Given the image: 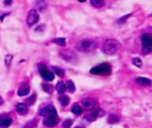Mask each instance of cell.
Here are the masks:
<instances>
[{
    "instance_id": "6da1fadb",
    "label": "cell",
    "mask_w": 152,
    "mask_h": 128,
    "mask_svg": "<svg viewBox=\"0 0 152 128\" xmlns=\"http://www.w3.org/2000/svg\"><path fill=\"white\" fill-rule=\"evenodd\" d=\"M120 46L121 45L119 41L109 38L104 41L102 45V52L107 55H114L118 52V50L120 49Z\"/></svg>"
},
{
    "instance_id": "7a4b0ae2",
    "label": "cell",
    "mask_w": 152,
    "mask_h": 128,
    "mask_svg": "<svg viewBox=\"0 0 152 128\" xmlns=\"http://www.w3.org/2000/svg\"><path fill=\"white\" fill-rule=\"evenodd\" d=\"M97 48V43L93 39H83L77 43L76 49L83 53L92 52Z\"/></svg>"
},
{
    "instance_id": "3957f363",
    "label": "cell",
    "mask_w": 152,
    "mask_h": 128,
    "mask_svg": "<svg viewBox=\"0 0 152 128\" xmlns=\"http://www.w3.org/2000/svg\"><path fill=\"white\" fill-rule=\"evenodd\" d=\"M111 71L112 69L109 63H102L91 69L90 73L93 75H99V76H109L111 74Z\"/></svg>"
},
{
    "instance_id": "277c9868",
    "label": "cell",
    "mask_w": 152,
    "mask_h": 128,
    "mask_svg": "<svg viewBox=\"0 0 152 128\" xmlns=\"http://www.w3.org/2000/svg\"><path fill=\"white\" fill-rule=\"evenodd\" d=\"M59 55L63 60H66L67 62L70 63H76L77 61V53L70 50V49H65V50H60L59 52Z\"/></svg>"
},
{
    "instance_id": "5b68a950",
    "label": "cell",
    "mask_w": 152,
    "mask_h": 128,
    "mask_svg": "<svg viewBox=\"0 0 152 128\" xmlns=\"http://www.w3.org/2000/svg\"><path fill=\"white\" fill-rule=\"evenodd\" d=\"M141 46H142V53L149 54L152 52V39L149 34H143L141 36Z\"/></svg>"
},
{
    "instance_id": "8992f818",
    "label": "cell",
    "mask_w": 152,
    "mask_h": 128,
    "mask_svg": "<svg viewBox=\"0 0 152 128\" xmlns=\"http://www.w3.org/2000/svg\"><path fill=\"white\" fill-rule=\"evenodd\" d=\"M39 21V15H38V13L35 10V9H32L30 10L28 14V16H27V24L28 27H32L33 25H35L36 23H38Z\"/></svg>"
},
{
    "instance_id": "52a82bcc",
    "label": "cell",
    "mask_w": 152,
    "mask_h": 128,
    "mask_svg": "<svg viewBox=\"0 0 152 128\" xmlns=\"http://www.w3.org/2000/svg\"><path fill=\"white\" fill-rule=\"evenodd\" d=\"M39 74L45 81H53L54 79V74L53 71L49 70L45 65L39 66Z\"/></svg>"
},
{
    "instance_id": "ba28073f",
    "label": "cell",
    "mask_w": 152,
    "mask_h": 128,
    "mask_svg": "<svg viewBox=\"0 0 152 128\" xmlns=\"http://www.w3.org/2000/svg\"><path fill=\"white\" fill-rule=\"evenodd\" d=\"M39 115L45 117H58L57 115V110L53 105H47L44 108H42L39 111Z\"/></svg>"
},
{
    "instance_id": "9c48e42d",
    "label": "cell",
    "mask_w": 152,
    "mask_h": 128,
    "mask_svg": "<svg viewBox=\"0 0 152 128\" xmlns=\"http://www.w3.org/2000/svg\"><path fill=\"white\" fill-rule=\"evenodd\" d=\"M82 108L83 110L87 111H93L94 110H97V103L94 99H85L82 101Z\"/></svg>"
},
{
    "instance_id": "30bf717a",
    "label": "cell",
    "mask_w": 152,
    "mask_h": 128,
    "mask_svg": "<svg viewBox=\"0 0 152 128\" xmlns=\"http://www.w3.org/2000/svg\"><path fill=\"white\" fill-rule=\"evenodd\" d=\"M58 124V117H45V119L44 120V124L45 126H49V127H53L55 126Z\"/></svg>"
},
{
    "instance_id": "8fae6325",
    "label": "cell",
    "mask_w": 152,
    "mask_h": 128,
    "mask_svg": "<svg viewBox=\"0 0 152 128\" xmlns=\"http://www.w3.org/2000/svg\"><path fill=\"white\" fill-rule=\"evenodd\" d=\"M16 110L21 115H25L28 111V107L26 103H18L16 105Z\"/></svg>"
},
{
    "instance_id": "7c38bea8",
    "label": "cell",
    "mask_w": 152,
    "mask_h": 128,
    "mask_svg": "<svg viewBox=\"0 0 152 128\" xmlns=\"http://www.w3.org/2000/svg\"><path fill=\"white\" fill-rule=\"evenodd\" d=\"M36 7L39 12H44L47 7L46 0H36Z\"/></svg>"
},
{
    "instance_id": "4fadbf2b",
    "label": "cell",
    "mask_w": 152,
    "mask_h": 128,
    "mask_svg": "<svg viewBox=\"0 0 152 128\" xmlns=\"http://www.w3.org/2000/svg\"><path fill=\"white\" fill-rule=\"evenodd\" d=\"M98 117H99V110L97 109V110H93L88 116H86L85 119L88 120L89 122H94V121H95L98 118Z\"/></svg>"
},
{
    "instance_id": "5bb4252c",
    "label": "cell",
    "mask_w": 152,
    "mask_h": 128,
    "mask_svg": "<svg viewBox=\"0 0 152 128\" xmlns=\"http://www.w3.org/2000/svg\"><path fill=\"white\" fill-rule=\"evenodd\" d=\"M135 82L141 85H145V86H149L151 85V81L150 79L147 78H143V77H138L135 78Z\"/></svg>"
},
{
    "instance_id": "9a60e30c",
    "label": "cell",
    "mask_w": 152,
    "mask_h": 128,
    "mask_svg": "<svg viewBox=\"0 0 152 128\" xmlns=\"http://www.w3.org/2000/svg\"><path fill=\"white\" fill-rule=\"evenodd\" d=\"M13 119L11 117H0V127H8L12 124Z\"/></svg>"
},
{
    "instance_id": "2e32d148",
    "label": "cell",
    "mask_w": 152,
    "mask_h": 128,
    "mask_svg": "<svg viewBox=\"0 0 152 128\" xmlns=\"http://www.w3.org/2000/svg\"><path fill=\"white\" fill-rule=\"evenodd\" d=\"M30 92V89H29V86L28 85H23L21 86L19 90H18V95L21 96V97H22V96H26Z\"/></svg>"
},
{
    "instance_id": "e0dca14e",
    "label": "cell",
    "mask_w": 152,
    "mask_h": 128,
    "mask_svg": "<svg viewBox=\"0 0 152 128\" xmlns=\"http://www.w3.org/2000/svg\"><path fill=\"white\" fill-rule=\"evenodd\" d=\"M52 70H53V74L57 75L58 77L62 78H64V76H65V72H64V70H63V69L59 68V67L53 66V67H52Z\"/></svg>"
},
{
    "instance_id": "ac0fdd59",
    "label": "cell",
    "mask_w": 152,
    "mask_h": 128,
    "mask_svg": "<svg viewBox=\"0 0 152 128\" xmlns=\"http://www.w3.org/2000/svg\"><path fill=\"white\" fill-rule=\"evenodd\" d=\"M65 86H66V90L69 91L70 92L73 93L75 91H76V85L74 84V82L72 80H68L66 83H65Z\"/></svg>"
},
{
    "instance_id": "d6986e66",
    "label": "cell",
    "mask_w": 152,
    "mask_h": 128,
    "mask_svg": "<svg viewBox=\"0 0 152 128\" xmlns=\"http://www.w3.org/2000/svg\"><path fill=\"white\" fill-rule=\"evenodd\" d=\"M55 87L59 93H64L66 92V86H65V83L63 81H59Z\"/></svg>"
},
{
    "instance_id": "ffe728a7",
    "label": "cell",
    "mask_w": 152,
    "mask_h": 128,
    "mask_svg": "<svg viewBox=\"0 0 152 128\" xmlns=\"http://www.w3.org/2000/svg\"><path fill=\"white\" fill-rule=\"evenodd\" d=\"M83 108L80 106V105H78V104H75V105H73L72 106V108H71V112L74 114V115H76V116H79V115H81L82 113H83Z\"/></svg>"
},
{
    "instance_id": "44dd1931",
    "label": "cell",
    "mask_w": 152,
    "mask_h": 128,
    "mask_svg": "<svg viewBox=\"0 0 152 128\" xmlns=\"http://www.w3.org/2000/svg\"><path fill=\"white\" fill-rule=\"evenodd\" d=\"M90 3L94 7H96V8H101L105 6L104 0H90Z\"/></svg>"
},
{
    "instance_id": "7402d4cb",
    "label": "cell",
    "mask_w": 152,
    "mask_h": 128,
    "mask_svg": "<svg viewBox=\"0 0 152 128\" xmlns=\"http://www.w3.org/2000/svg\"><path fill=\"white\" fill-rule=\"evenodd\" d=\"M59 101H60V103L63 106H68L70 104V97L67 95L60 96V97L59 98Z\"/></svg>"
},
{
    "instance_id": "603a6c76",
    "label": "cell",
    "mask_w": 152,
    "mask_h": 128,
    "mask_svg": "<svg viewBox=\"0 0 152 128\" xmlns=\"http://www.w3.org/2000/svg\"><path fill=\"white\" fill-rule=\"evenodd\" d=\"M53 42L54 44H56L57 46H66V38H55L53 40Z\"/></svg>"
},
{
    "instance_id": "cb8c5ba5",
    "label": "cell",
    "mask_w": 152,
    "mask_h": 128,
    "mask_svg": "<svg viewBox=\"0 0 152 128\" xmlns=\"http://www.w3.org/2000/svg\"><path fill=\"white\" fill-rule=\"evenodd\" d=\"M42 88L45 92H47L49 94H51L53 92V86L52 85H49V84H43Z\"/></svg>"
},
{
    "instance_id": "d4e9b609",
    "label": "cell",
    "mask_w": 152,
    "mask_h": 128,
    "mask_svg": "<svg viewBox=\"0 0 152 128\" xmlns=\"http://www.w3.org/2000/svg\"><path fill=\"white\" fill-rule=\"evenodd\" d=\"M108 121H109V124H115V123H117L119 121V117L115 114H110L109 117Z\"/></svg>"
},
{
    "instance_id": "484cf974",
    "label": "cell",
    "mask_w": 152,
    "mask_h": 128,
    "mask_svg": "<svg viewBox=\"0 0 152 128\" xmlns=\"http://www.w3.org/2000/svg\"><path fill=\"white\" fill-rule=\"evenodd\" d=\"M133 64L134 66L138 67V68H141L142 67V60H141V58L135 57V58L133 59Z\"/></svg>"
},
{
    "instance_id": "4316f807",
    "label": "cell",
    "mask_w": 152,
    "mask_h": 128,
    "mask_svg": "<svg viewBox=\"0 0 152 128\" xmlns=\"http://www.w3.org/2000/svg\"><path fill=\"white\" fill-rule=\"evenodd\" d=\"M12 60H13V55L11 54H8L6 56L5 58V61H6V66L9 67L11 65V63H12Z\"/></svg>"
},
{
    "instance_id": "83f0119b",
    "label": "cell",
    "mask_w": 152,
    "mask_h": 128,
    "mask_svg": "<svg viewBox=\"0 0 152 128\" xmlns=\"http://www.w3.org/2000/svg\"><path fill=\"white\" fill-rule=\"evenodd\" d=\"M72 124H73V121L71 120V119H66L64 122H63V127H64V128H69V127H70L71 125H72Z\"/></svg>"
},
{
    "instance_id": "f1b7e54d",
    "label": "cell",
    "mask_w": 152,
    "mask_h": 128,
    "mask_svg": "<svg viewBox=\"0 0 152 128\" xmlns=\"http://www.w3.org/2000/svg\"><path fill=\"white\" fill-rule=\"evenodd\" d=\"M36 94L34 93V94H32V96L31 97H29L28 100H27V102H28V103L29 104V105H33L34 103H35V102H36Z\"/></svg>"
},
{
    "instance_id": "f546056e",
    "label": "cell",
    "mask_w": 152,
    "mask_h": 128,
    "mask_svg": "<svg viewBox=\"0 0 152 128\" xmlns=\"http://www.w3.org/2000/svg\"><path fill=\"white\" fill-rule=\"evenodd\" d=\"M132 14H126L125 17H121V18H119L118 20H117V23H125L126 21V20L131 16Z\"/></svg>"
},
{
    "instance_id": "4dcf8cb0",
    "label": "cell",
    "mask_w": 152,
    "mask_h": 128,
    "mask_svg": "<svg viewBox=\"0 0 152 128\" xmlns=\"http://www.w3.org/2000/svg\"><path fill=\"white\" fill-rule=\"evenodd\" d=\"M4 3L6 6H11L13 4V0H4Z\"/></svg>"
},
{
    "instance_id": "1f68e13d",
    "label": "cell",
    "mask_w": 152,
    "mask_h": 128,
    "mask_svg": "<svg viewBox=\"0 0 152 128\" xmlns=\"http://www.w3.org/2000/svg\"><path fill=\"white\" fill-rule=\"evenodd\" d=\"M8 14H3V16H0V20H1V21H4V18Z\"/></svg>"
},
{
    "instance_id": "d6a6232c",
    "label": "cell",
    "mask_w": 152,
    "mask_h": 128,
    "mask_svg": "<svg viewBox=\"0 0 152 128\" xmlns=\"http://www.w3.org/2000/svg\"><path fill=\"white\" fill-rule=\"evenodd\" d=\"M3 102H4V101H3V99L0 97V105H2L3 104Z\"/></svg>"
},
{
    "instance_id": "836d02e7",
    "label": "cell",
    "mask_w": 152,
    "mask_h": 128,
    "mask_svg": "<svg viewBox=\"0 0 152 128\" xmlns=\"http://www.w3.org/2000/svg\"><path fill=\"white\" fill-rule=\"evenodd\" d=\"M77 1L80 2V3H85V2L86 1V0H77Z\"/></svg>"
}]
</instances>
